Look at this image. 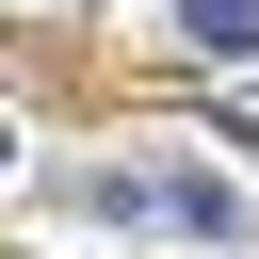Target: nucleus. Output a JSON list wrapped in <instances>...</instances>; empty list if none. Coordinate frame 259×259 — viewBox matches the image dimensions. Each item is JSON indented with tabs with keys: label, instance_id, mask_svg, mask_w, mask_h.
<instances>
[{
	"label": "nucleus",
	"instance_id": "f257e3e1",
	"mask_svg": "<svg viewBox=\"0 0 259 259\" xmlns=\"http://www.w3.org/2000/svg\"><path fill=\"white\" fill-rule=\"evenodd\" d=\"M194 16V49H259V0H178Z\"/></svg>",
	"mask_w": 259,
	"mask_h": 259
}]
</instances>
